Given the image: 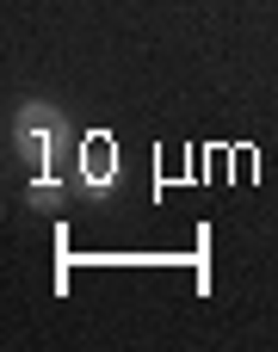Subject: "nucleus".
Here are the masks:
<instances>
[{"mask_svg":"<svg viewBox=\"0 0 278 352\" xmlns=\"http://www.w3.org/2000/svg\"><path fill=\"white\" fill-rule=\"evenodd\" d=\"M12 130H19V148L50 173V148H56V136H62V111H56V105H43V99H31V105L19 111V124H12Z\"/></svg>","mask_w":278,"mask_h":352,"instance_id":"1","label":"nucleus"},{"mask_svg":"<svg viewBox=\"0 0 278 352\" xmlns=\"http://www.w3.org/2000/svg\"><path fill=\"white\" fill-rule=\"evenodd\" d=\"M118 179V148H105V136L87 142V192H105Z\"/></svg>","mask_w":278,"mask_h":352,"instance_id":"2","label":"nucleus"}]
</instances>
